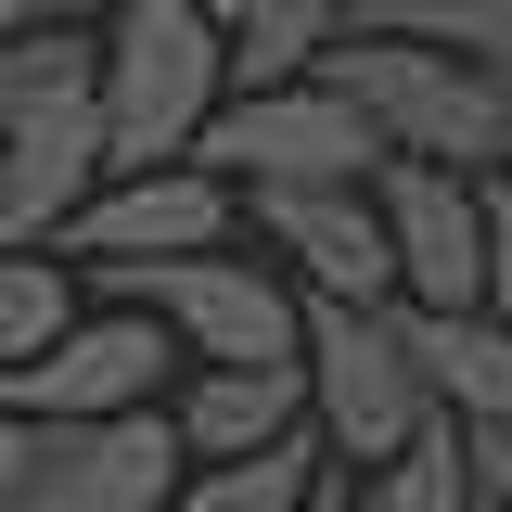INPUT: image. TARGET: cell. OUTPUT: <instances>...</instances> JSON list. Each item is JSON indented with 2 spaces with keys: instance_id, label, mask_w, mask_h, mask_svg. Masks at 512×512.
Returning a JSON list of instances; mask_svg holds the SVG:
<instances>
[{
  "instance_id": "cell-1",
  "label": "cell",
  "mask_w": 512,
  "mask_h": 512,
  "mask_svg": "<svg viewBox=\"0 0 512 512\" xmlns=\"http://www.w3.org/2000/svg\"><path fill=\"white\" fill-rule=\"evenodd\" d=\"M231 26L205 0H128L103 26V141H116V180L192 167L205 128L231 116Z\"/></svg>"
},
{
  "instance_id": "cell-2",
  "label": "cell",
  "mask_w": 512,
  "mask_h": 512,
  "mask_svg": "<svg viewBox=\"0 0 512 512\" xmlns=\"http://www.w3.org/2000/svg\"><path fill=\"white\" fill-rule=\"evenodd\" d=\"M320 90H346L384 128V154L410 167H461V180H512V77L461 52H410V39H346L320 64Z\"/></svg>"
},
{
  "instance_id": "cell-3",
  "label": "cell",
  "mask_w": 512,
  "mask_h": 512,
  "mask_svg": "<svg viewBox=\"0 0 512 512\" xmlns=\"http://www.w3.org/2000/svg\"><path fill=\"white\" fill-rule=\"evenodd\" d=\"M103 295L180 333L192 372H308V295L269 256H167V269H103Z\"/></svg>"
},
{
  "instance_id": "cell-4",
  "label": "cell",
  "mask_w": 512,
  "mask_h": 512,
  "mask_svg": "<svg viewBox=\"0 0 512 512\" xmlns=\"http://www.w3.org/2000/svg\"><path fill=\"white\" fill-rule=\"evenodd\" d=\"M308 423L346 474H384L448 423L423 359L397 346V308H320L308 295Z\"/></svg>"
},
{
  "instance_id": "cell-5",
  "label": "cell",
  "mask_w": 512,
  "mask_h": 512,
  "mask_svg": "<svg viewBox=\"0 0 512 512\" xmlns=\"http://www.w3.org/2000/svg\"><path fill=\"white\" fill-rule=\"evenodd\" d=\"M192 167H218L231 192H372L397 154H384V128L346 103V90H244L231 116L205 128V154Z\"/></svg>"
},
{
  "instance_id": "cell-6",
  "label": "cell",
  "mask_w": 512,
  "mask_h": 512,
  "mask_svg": "<svg viewBox=\"0 0 512 512\" xmlns=\"http://www.w3.org/2000/svg\"><path fill=\"white\" fill-rule=\"evenodd\" d=\"M180 384H192V359H180V333H167V320L90 308L52 359H39V372L0 384V410H13V423H39V436H64V423H128V410H167Z\"/></svg>"
},
{
  "instance_id": "cell-7",
  "label": "cell",
  "mask_w": 512,
  "mask_h": 512,
  "mask_svg": "<svg viewBox=\"0 0 512 512\" xmlns=\"http://www.w3.org/2000/svg\"><path fill=\"white\" fill-rule=\"evenodd\" d=\"M372 205H384V244H397V308H436V320L487 308V180L397 154L372 180Z\"/></svg>"
},
{
  "instance_id": "cell-8",
  "label": "cell",
  "mask_w": 512,
  "mask_h": 512,
  "mask_svg": "<svg viewBox=\"0 0 512 512\" xmlns=\"http://www.w3.org/2000/svg\"><path fill=\"white\" fill-rule=\"evenodd\" d=\"M244 192L218 167H154V180H103V205L64 231V269H167V256H231Z\"/></svg>"
},
{
  "instance_id": "cell-9",
  "label": "cell",
  "mask_w": 512,
  "mask_h": 512,
  "mask_svg": "<svg viewBox=\"0 0 512 512\" xmlns=\"http://www.w3.org/2000/svg\"><path fill=\"white\" fill-rule=\"evenodd\" d=\"M192 487V448L167 410H128V423H64L39 436V474L13 512H180Z\"/></svg>"
},
{
  "instance_id": "cell-10",
  "label": "cell",
  "mask_w": 512,
  "mask_h": 512,
  "mask_svg": "<svg viewBox=\"0 0 512 512\" xmlns=\"http://www.w3.org/2000/svg\"><path fill=\"white\" fill-rule=\"evenodd\" d=\"M244 231L320 308H397V244H384L372 192H244Z\"/></svg>"
},
{
  "instance_id": "cell-11",
  "label": "cell",
  "mask_w": 512,
  "mask_h": 512,
  "mask_svg": "<svg viewBox=\"0 0 512 512\" xmlns=\"http://www.w3.org/2000/svg\"><path fill=\"white\" fill-rule=\"evenodd\" d=\"M167 423H180L192 474H218V461H269V448L320 436L308 423V372H192L167 397Z\"/></svg>"
},
{
  "instance_id": "cell-12",
  "label": "cell",
  "mask_w": 512,
  "mask_h": 512,
  "mask_svg": "<svg viewBox=\"0 0 512 512\" xmlns=\"http://www.w3.org/2000/svg\"><path fill=\"white\" fill-rule=\"evenodd\" d=\"M397 346L423 359V384H436V410L461 423V436H512V320H436V308H397Z\"/></svg>"
},
{
  "instance_id": "cell-13",
  "label": "cell",
  "mask_w": 512,
  "mask_h": 512,
  "mask_svg": "<svg viewBox=\"0 0 512 512\" xmlns=\"http://www.w3.org/2000/svg\"><path fill=\"white\" fill-rule=\"evenodd\" d=\"M346 39H359V0H244V13H231V77H244V90H308ZM244 90H231V103H244Z\"/></svg>"
},
{
  "instance_id": "cell-14",
  "label": "cell",
  "mask_w": 512,
  "mask_h": 512,
  "mask_svg": "<svg viewBox=\"0 0 512 512\" xmlns=\"http://www.w3.org/2000/svg\"><path fill=\"white\" fill-rule=\"evenodd\" d=\"M77 320L90 308H77V269H64V256H0V384L39 372Z\"/></svg>"
},
{
  "instance_id": "cell-15",
  "label": "cell",
  "mask_w": 512,
  "mask_h": 512,
  "mask_svg": "<svg viewBox=\"0 0 512 512\" xmlns=\"http://www.w3.org/2000/svg\"><path fill=\"white\" fill-rule=\"evenodd\" d=\"M359 39H410V52H461L512 77V0H359Z\"/></svg>"
},
{
  "instance_id": "cell-16",
  "label": "cell",
  "mask_w": 512,
  "mask_h": 512,
  "mask_svg": "<svg viewBox=\"0 0 512 512\" xmlns=\"http://www.w3.org/2000/svg\"><path fill=\"white\" fill-rule=\"evenodd\" d=\"M333 474H346V461H333L320 436H295V448H269V461H218V474H192L180 512H308Z\"/></svg>"
},
{
  "instance_id": "cell-17",
  "label": "cell",
  "mask_w": 512,
  "mask_h": 512,
  "mask_svg": "<svg viewBox=\"0 0 512 512\" xmlns=\"http://www.w3.org/2000/svg\"><path fill=\"white\" fill-rule=\"evenodd\" d=\"M359 512H487V487H474V436H461V423H436L410 461L359 474Z\"/></svg>"
},
{
  "instance_id": "cell-18",
  "label": "cell",
  "mask_w": 512,
  "mask_h": 512,
  "mask_svg": "<svg viewBox=\"0 0 512 512\" xmlns=\"http://www.w3.org/2000/svg\"><path fill=\"white\" fill-rule=\"evenodd\" d=\"M128 0H0V39H103Z\"/></svg>"
},
{
  "instance_id": "cell-19",
  "label": "cell",
  "mask_w": 512,
  "mask_h": 512,
  "mask_svg": "<svg viewBox=\"0 0 512 512\" xmlns=\"http://www.w3.org/2000/svg\"><path fill=\"white\" fill-rule=\"evenodd\" d=\"M487 320H512V180H487Z\"/></svg>"
},
{
  "instance_id": "cell-20",
  "label": "cell",
  "mask_w": 512,
  "mask_h": 512,
  "mask_svg": "<svg viewBox=\"0 0 512 512\" xmlns=\"http://www.w3.org/2000/svg\"><path fill=\"white\" fill-rule=\"evenodd\" d=\"M26 474H39V423H13V410H0V512L26 500Z\"/></svg>"
},
{
  "instance_id": "cell-21",
  "label": "cell",
  "mask_w": 512,
  "mask_h": 512,
  "mask_svg": "<svg viewBox=\"0 0 512 512\" xmlns=\"http://www.w3.org/2000/svg\"><path fill=\"white\" fill-rule=\"evenodd\" d=\"M474 487H487V512H512V436H474Z\"/></svg>"
},
{
  "instance_id": "cell-22",
  "label": "cell",
  "mask_w": 512,
  "mask_h": 512,
  "mask_svg": "<svg viewBox=\"0 0 512 512\" xmlns=\"http://www.w3.org/2000/svg\"><path fill=\"white\" fill-rule=\"evenodd\" d=\"M308 512H359V474H333V487H320V500Z\"/></svg>"
},
{
  "instance_id": "cell-23",
  "label": "cell",
  "mask_w": 512,
  "mask_h": 512,
  "mask_svg": "<svg viewBox=\"0 0 512 512\" xmlns=\"http://www.w3.org/2000/svg\"><path fill=\"white\" fill-rule=\"evenodd\" d=\"M205 13H218V26H231V13H244V0H205Z\"/></svg>"
}]
</instances>
